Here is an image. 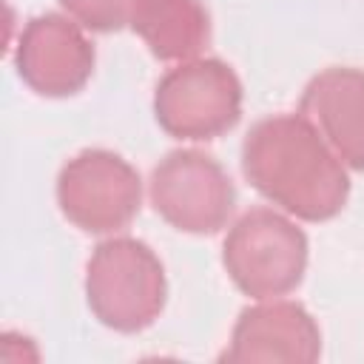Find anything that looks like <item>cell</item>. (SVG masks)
I'll return each mask as SVG.
<instances>
[{"mask_svg":"<svg viewBox=\"0 0 364 364\" xmlns=\"http://www.w3.org/2000/svg\"><path fill=\"white\" fill-rule=\"evenodd\" d=\"M242 173L267 202L304 222L338 216L350 196L347 165L301 111L264 117L247 131Z\"/></svg>","mask_w":364,"mask_h":364,"instance_id":"1","label":"cell"},{"mask_svg":"<svg viewBox=\"0 0 364 364\" xmlns=\"http://www.w3.org/2000/svg\"><path fill=\"white\" fill-rule=\"evenodd\" d=\"M168 299L159 256L134 236L100 242L85 264V301L100 324L117 333L151 327Z\"/></svg>","mask_w":364,"mask_h":364,"instance_id":"2","label":"cell"},{"mask_svg":"<svg viewBox=\"0 0 364 364\" xmlns=\"http://www.w3.org/2000/svg\"><path fill=\"white\" fill-rule=\"evenodd\" d=\"M307 250V236L293 219L273 208H253L230 225L222 264L245 296L279 299L301 284Z\"/></svg>","mask_w":364,"mask_h":364,"instance_id":"3","label":"cell"},{"mask_svg":"<svg viewBox=\"0 0 364 364\" xmlns=\"http://www.w3.org/2000/svg\"><path fill=\"white\" fill-rule=\"evenodd\" d=\"M154 117L173 139H216L242 117V82L236 71L216 57L176 63L156 82Z\"/></svg>","mask_w":364,"mask_h":364,"instance_id":"4","label":"cell"},{"mask_svg":"<svg viewBox=\"0 0 364 364\" xmlns=\"http://www.w3.org/2000/svg\"><path fill=\"white\" fill-rule=\"evenodd\" d=\"M57 205L82 233H117L139 213L142 179L119 154L88 148L63 165L57 176Z\"/></svg>","mask_w":364,"mask_h":364,"instance_id":"5","label":"cell"},{"mask_svg":"<svg viewBox=\"0 0 364 364\" xmlns=\"http://www.w3.org/2000/svg\"><path fill=\"white\" fill-rule=\"evenodd\" d=\"M148 196L171 228L193 236L219 233L236 205V191L225 168L196 148L171 151L159 159L151 171Z\"/></svg>","mask_w":364,"mask_h":364,"instance_id":"6","label":"cell"},{"mask_svg":"<svg viewBox=\"0 0 364 364\" xmlns=\"http://www.w3.org/2000/svg\"><path fill=\"white\" fill-rule=\"evenodd\" d=\"M94 46L82 26L63 14H37L20 31L14 65L20 80L40 97H71L94 71Z\"/></svg>","mask_w":364,"mask_h":364,"instance_id":"7","label":"cell"},{"mask_svg":"<svg viewBox=\"0 0 364 364\" xmlns=\"http://www.w3.org/2000/svg\"><path fill=\"white\" fill-rule=\"evenodd\" d=\"M321 355V330L316 318L287 299H259L239 313L225 361H287V364H313Z\"/></svg>","mask_w":364,"mask_h":364,"instance_id":"8","label":"cell"},{"mask_svg":"<svg viewBox=\"0 0 364 364\" xmlns=\"http://www.w3.org/2000/svg\"><path fill=\"white\" fill-rule=\"evenodd\" d=\"M299 111L347 168L364 171V68L330 65L318 71L304 85Z\"/></svg>","mask_w":364,"mask_h":364,"instance_id":"9","label":"cell"},{"mask_svg":"<svg viewBox=\"0 0 364 364\" xmlns=\"http://www.w3.org/2000/svg\"><path fill=\"white\" fill-rule=\"evenodd\" d=\"M131 28L162 63H188L210 43V14L202 0H142Z\"/></svg>","mask_w":364,"mask_h":364,"instance_id":"10","label":"cell"},{"mask_svg":"<svg viewBox=\"0 0 364 364\" xmlns=\"http://www.w3.org/2000/svg\"><path fill=\"white\" fill-rule=\"evenodd\" d=\"M142 0H60L65 14L91 31H119L134 23Z\"/></svg>","mask_w":364,"mask_h":364,"instance_id":"11","label":"cell"}]
</instances>
